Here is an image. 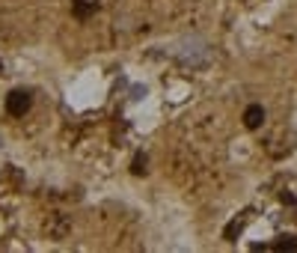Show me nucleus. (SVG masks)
<instances>
[{"mask_svg":"<svg viewBox=\"0 0 297 253\" xmlns=\"http://www.w3.org/2000/svg\"><path fill=\"white\" fill-rule=\"evenodd\" d=\"M30 111V92L27 90H12L6 95V114L9 116H24Z\"/></svg>","mask_w":297,"mask_h":253,"instance_id":"obj_1","label":"nucleus"},{"mask_svg":"<svg viewBox=\"0 0 297 253\" xmlns=\"http://www.w3.org/2000/svg\"><path fill=\"white\" fill-rule=\"evenodd\" d=\"M265 122V111H262V104H250L247 111H244V125L247 128H258Z\"/></svg>","mask_w":297,"mask_h":253,"instance_id":"obj_2","label":"nucleus"},{"mask_svg":"<svg viewBox=\"0 0 297 253\" xmlns=\"http://www.w3.org/2000/svg\"><path fill=\"white\" fill-rule=\"evenodd\" d=\"M71 9H74L78 18H89L98 9V0H71Z\"/></svg>","mask_w":297,"mask_h":253,"instance_id":"obj_3","label":"nucleus"},{"mask_svg":"<svg viewBox=\"0 0 297 253\" xmlns=\"http://www.w3.org/2000/svg\"><path fill=\"white\" fill-rule=\"evenodd\" d=\"M146 164H148V158H146V155H137L134 164H131V173H134V176H143V173H146Z\"/></svg>","mask_w":297,"mask_h":253,"instance_id":"obj_4","label":"nucleus"},{"mask_svg":"<svg viewBox=\"0 0 297 253\" xmlns=\"http://www.w3.org/2000/svg\"><path fill=\"white\" fill-rule=\"evenodd\" d=\"M274 247H276V250H297V241H294L291 235H282V238H279Z\"/></svg>","mask_w":297,"mask_h":253,"instance_id":"obj_5","label":"nucleus"},{"mask_svg":"<svg viewBox=\"0 0 297 253\" xmlns=\"http://www.w3.org/2000/svg\"><path fill=\"white\" fill-rule=\"evenodd\" d=\"M241 227H244L241 221H232V224L226 227V238H235V232H241Z\"/></svg>","mask_w":297,"mask_h":253,"instance_id":"obj_6","label":"nucleus"}]
</instances>
